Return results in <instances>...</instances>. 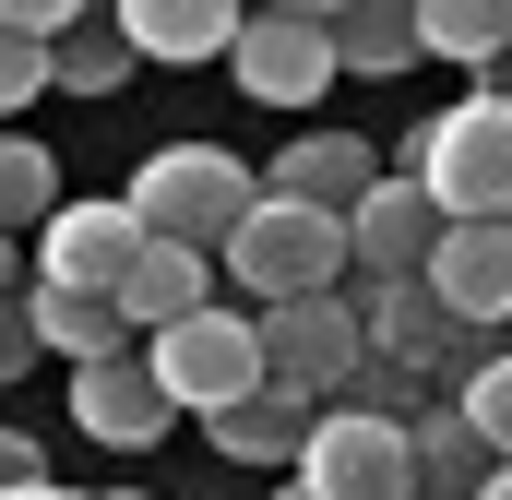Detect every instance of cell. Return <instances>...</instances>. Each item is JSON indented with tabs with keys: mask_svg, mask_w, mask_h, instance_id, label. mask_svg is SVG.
I'll return each instance as SVG.
<instances>
[{
	"mask_svg": "<svg viewBox=\"0 0 512 500\" xmlns=\"http://www.w3.org/2000/svg\"><path fill=\"white\" fill-rule=\"evenodd\" d=\"M405 179H417V203L441 227H512V96H489V84L453 96L441 120L417 131Z\"/></svg>",
	"mask_w": 512,
	"mask_h": 500,
	"instance_id": "6da1fadb",
	"label": "cell"
},
{
	"mask_svg": "<svg viewBox=\"0 0 512 500\" xmlns=\"http://www.w3.org/2000/svg\"><path fill=\"white\" fill-rule=\"evenodd\" d=\"M251 191H262V167H239L227 143H155L143 167H131V191H120V215L143 227V239H167V250H227V227L251 215Z\"/></svg>",
	"mask_w": 512,
	"mask_h": 500,
	"instance_id": "7a4b0ae2",
	"label": "cell"
},
{
	"mask_svg": "<svg viewBox=\"0 0 512 500\" xmlns=\"http://www.w3.org/2000/svg\"><path fill=\"white\" fill-rule=\"evenodd\" d=\"M215 274H227V286H251L262 310H286V298H334V286H346V227H334V215H310V203L251 191V215L227 227Z\"/></svg>",
	"mask_w": 512,
	"mask_h": 500,
	"instance_id": "3957f363",
	"label": "cell"
},
{
	"mask_svg": "<svg viewBox=\"0 0 512 500\" xmlns=\"http://www.w3.org/2000/svg\"><path fill=\"white\" fill-rule=\"evenodd\" d=\"M286 477H298V500H417V477H405V417H382V405H310Z\"/></svg>",
	"mask_w": 512,
	"mask_h": 500,
	"instance_id": "277c9868",
	"label": "cell"
},
{
	"mask_svg": "<svg viewBox=\"0 0 512 500\" xmlns=\"http://www.w3.org/2000/svg\"><path fill=\"white\" fill-rule=\"evenodd\" d=\"M143 358V381L167 393V417H215V405H239L262 381V358H251V310H191V322H167V334H143L131 346Z\"/></svg>",
	"mask_w": 512,
	"mask_h": 500,
	"instance_id": "5b68a950",
	"label": "cell"
},
{
	"mask_svg": "<svg viewBox=\"0 0 512 500\" xmlns=\"http://www.w3.org/2000/svg\"><path fill=\"white\" fill-rule=\"evenodd\" d=\"M251 358L274 393H298V405H334L346 381H358V310H346V286L334 298H286V310H251Z\"/></svg>",
	"mask_w": 512,
	"mask_h": 500,
	"instance_id": "8992f818",
	"label": "cell"
},
{
	"mask_svg": "<svg viewBox=\"0 0 512 500\" xmlns=\"http://www.w3.org/2000/svg\"><path fill=\"white\" fill-rule=\"evenodd\" d=\"M131 250H143V227L120 215V191H60V203H48V227H36V274H24V286L108 298V286L131 274Z\"/></svg>",
	"mask_w": 512,
	"mask_h": 500,
	"instance_id": "52a82bcc",
	"label": "cell"
},
{
	"mask_svg": "<svg viewBox=\"0 0 512 500\" xmlns=\"http://www.w3.org/2000/svg\"><path fill=\"white\" fill-rule=\"evenodd\" d=\"M227 72H239V96H251V108H310V96L334 84L322 12H310V0H298V12H239V36H227Z\"/></svg>",
	"mask_w": 512,
	"mask_h": 500,
	"instance_id": "ba28073f",
	"label": "cell"
},
{
	"mask_svg": "<svg viewBox=\"0 0 512 500\" xmlns=\"http://www.w3.org/2000/svg\"><path fill=\"white\" fill-rule=\"evenodd\" d=\"M417 286H429V310L453 334H489L512 310V227H441L429 262H417Z\"/></svg>",
	"mask_w": 512,
	"mask_h": 500,
	"instance_id": "9c48e42d",
	"label": "cell"
},
{
	"mask_svg": "<svg viewBox=\"0 0 512 500\" xmlns=\"http://www.w3.org/2000/svg\"><path fill=\"white\" fill-rule=\"evenodd\" d=\"M334 227H346V274H358V286L417 274V262H429V239H441V215L417 203V179H405V167H382V179H370V191H358Z\"/></svg>",
	"mask_w": 512,
	"mask_h": 500,
	"instance_id": "30bf717a",
	"label": "cell"
},
{
	"mask_svg": "<svg viewBox=\"0 0 512 500\" xmlns=\"http://www.w3.org/2000/svg\"><path fill=\"white\" fill-rule=\"evenodd\" d=\"M346 310H358V358H370V370H441V358H453V322H441V310H429V286H417V274H382V286H358V298H346Z\"/></svg>",
	"mask_w": 512,
	"mask_h": 500,
	"instance_id": "8fae6325",
	"label": "cell"
},
{
	"mask_svg": "<svg viewBox=\"0 0 512 500\" xmlns=\"http://www.w3.org/2000/svg\"><path fill=\"white\" fill-rule=\"evenodd\" d=\"M72 417H84V441H108V453H155L167 441V393L143 381V358H96V370H72Z\"/></svg>",
	"mask_w": 512,
	"mask_h": 500,
	"instance_id": "7c38bea8",
	"label": "cell"
},
{
	"mask_svg": "<svg viewBox=\"0 0 512 500\" xmlns=\"http://www.w3.org/2000/svg\"><path fill=\"white\" fill-rule=\"evenodd\" d=\"M108 310H120V334H167V322L215 310V262H203V250H167V239H143V250H131V274L108 286Z\"/></svg>",
	"mask_w": 512,
	"mask_h": 500,
	"instance_id": "4fadbf2b",
	"label": "cell"
},
{
	"mask_svg": "<svg viewBox=\"0 0 512 500\" xmlns=\"http://www.w3.org/2000/svg\"><path fill=\"white\" fill-rule=\"evenodd\" d=\"M370 179H382V155H370L358 131H298V143L262 167V191H274V203H310V215H346Z\"/></svg>",
	"mask_w": 512,
	"mask_h": 500,
	"instance_id": "5bb4252c",
	"label": "cell"
},
{
	"mask_svg": "<svg viewBox=\"0 0 512 500\" xmlns=\"http://www.w3.org/2000/svg\"><path fill=\"white\" fill-rule=\"evenodd\" d=\"M108 24H120V48H131V60H227V36H239V0H120Z\"/></svg>",
	"mask_w": 512,
	"mask_h": 500,
	"instance_id": "9a60e30c",
	"label": "cell"
},
{
	"mask_svg": "<svg viewBox=\"0 0 512 500\" xmlns=\"http://www.w3.org/2000/svg\"><path fill=\"white\" fill-rule=\"evenodd\" d=\"M24 334H36V358H72V370H96V358L131 346L108 298H60V286H24Z\"/></svg>",
	"mask_w": 512,
	"mask_h": 500,
	"instance_id": "2e32d148",
	"label": "cell"
},
{
	"mask_svg": "<svg viewBox=\"0 0 512 500\" xmlns=\"http://www.w3.org/2000/svg\"><path fill=\"white\" fill-rule=\"evenodd\" d=\"M405 477H417V500H477V477H501V453H477L453 429V405H429V417H405Z\"/></svg>",
	"mask_w": 512,
	"mask_h": 500,
	"instance_id": "e0dca14e",
	"label": "cell"
},
{
	"mask_svg": "<svg viewBox=\"0 0 512 500\" xmlns=\"http://www.w3.org/2000/svg\"><path fill=\"white\" fill-rule=\"evenodd\" d=\"M203 429H215V453H239V465H298L310 405H298V393H274V381H251V393H239V405H215Z\"/></svg>",
	"mask_w": 512,
	"mask_h": 500,
	"instance_id": "ac0fdd59",
	"label": "cell"
},
{
	"mask_svg": "<svg viewBox=\"0 0 512 500\" xmlns=\"http://www.w3.org/2000/svg\"><path fill=\"white\" fill-rule=\"evenodd\" d=\"M322 48H334V72H405L417 60V12L405 0H346V12H322Z\"/></svg>",
	"mask_w": 512,
	"mask_h": 500,
	"instance_id": "d6986e66",
	"label": "cell"
},
{
	"mask_svg": "<svg viewBox=\"0 0 512 500\" xmlns=\"http://www.w3.org/2000/svg\"><path fill=\"white\" fill-rule=\"evenodd\" d=\"M417 12V60H465V72H489L512 48V12L501 0H405Z\"/></svg>",
	"mask_w": 512,
	"mask_h": 500,
	"instance_id": "ffe728a7",
	"label": "cell"
},
{
	"mask_svg": "<svg viewBox=\"0 0 512 500\" xmlns=\"http://www.w3.org/2000/svg\"><path fill=\"white\" fill-rule=\"evenodd\" d=\"M131 84V48H120V24L108 12H84L60 48H48V96H120Z\"/></svg>",
	"mask_w": 512,
	"mask_h": 500,
	"instance_id": "44dd1931",
	"label": "cell"
},
{
	"mask_svg": "<svg viewBox=\"0 0 512 500\" xmlns=\"http://www.w3.org/2000/svg\"><path fill=\"white\" fill-rule=\"evenodd\" d=\"M48 203H60V155L36 131H0V239L48 227Z\"/></svg>",
	"mask_w": 512,
	"mask_h": 500,
	"instance_id": "7402d4cb",
	"label": "cell"
},
{
	"mask_svg": "<svg viewBox=\"0 0 512 500\" xmlns=\"http://www.w3.org/2000/svg\"><path fill=\"white\" fill-rule=\"evenodd\" d=\"M453 429H465L477 453H501V441H512V370H501V358H477V370H465V393H453Z\"/></svg>",
	"mask_w": 512,
	"mask_h": 500,
	"instance_id": "603a6c76",
	"label": "cell"
},
{
	"mask_svg": "<svg viewBox=\"0 0 512 500\" xmlns=\"http://www.w3.org/2000/svg\"><path fill=\"white\" fill-rule=\"evenodd\" d=\"M36 96H48V48H36V36H12V24H0V131L24 120V108H36Z\"/></svg>",
	"mask_w": 512,
	"mask_h": 500,
	"instance_id": "cb8c5ba5",
	"label": "cell"
},
{
	"mask_svg": "<svg viewBox=\"0 0 512 500\" xmlns=\"http://www.w3.org/2000/svg\"><path fill=\"white\" fill-rule=\"evenodd\" d=\"M36 370V334H24V298H0V381Z\"/></svg>",
	"mask_w": 512,
	"mask_h": 500,
	"instance_id": "d4e9b609",
	"label": "cell"
},
{
	"mask_svg": "<svg viewBox=\"0 0 512 500\" xmlns=\"http://www.w3.org/2000/svg\"><path fill=\"white\" fill-rule=\"evenodd\" d=\"M24 477H48V453H36L24 429H0V489H24Z\"/></svg>",
	"mask_w": 512,
	"mask_h": 500,
	"instance_id": "484cf974",
	"label": "cell"
},
{
	"mask_svg": "<svg viewBox=\"0 0 512 500\" xmlns=\"http://www.w3.org/2000/svg\"><path fill=\"white\" fill-rule=\"evenodd\" d=\"M0 298H24V250L12 239H0Z\"/></svg>",
	"mask_w": 512,
	"mask_h": 500,
	"instance_id": "4316f807",
	"label": "cell"
},
{
	"mask_svg": "<svg viewBox=\"0 0 512 500\" xmlns=\"http://www.w3.org/2000/svg\"><path fill=\"white\" fill-rule=\"evenodd\" d=\"M0 500H72V489H60V477H24V489H0Z\"/></svg>",
	"mask_w": 512,
	"mask_h": 500,
	"instance_id": "83f0119b",
	"label": "cell"
},
{
	"mask_svg": "<svg viewBox=\"0 0 512 500\" xmlns=\"http://www.w3.org/2000/svg\"><path fill=\"white\" fill-rule=\"evenodd\" d=\"M274 500H298V477H286V489H274Z\"/></svg>",
	"mask_w": 512,
	"mask_h": 500,
	"instance_id": "f1b7e54d",
	"label": "cell"
},
{
	"mask_svg": "<svg viewBox=\"0 0 512 500\" xmlns=\"http://www.w3.org/2000/svg\"><path fill=\"white\" fill-rule=\"evenodd\" d=\"M108 500H143V489H108Z\"/></svg>",
	"mask_w": 512,
	"mask_h": 500,
	"instance_id": "f546056e",
	"label": "cell"
}]
</instances>
